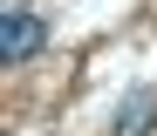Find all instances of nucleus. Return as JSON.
Segmentation results:
<instances>
[{"instance_id":"obj_2","label":"nucleus","mask_w":157,"mask_h":136,"mask_svg":"<svg viewBox=\"0 0 157 136\" xmlns=\"http://www.w3.org/2000/svg\"><path fill=\"white\" fill-rule=\"evenodd\" d=\"M150 123H157V95L150 89H130L123 109H116V136H150Z\"/></svg>"},{"instance_id":"obj_1","label":"nucleus","mask_w":157,"mask_h":136,"mask_svg":"<svg viewBox=\"0 0 157 136\" xmlns=\"http://www.w3.org/2000/svg\"><path fill=\"white\" fill-rule=\"evenodd\" d=\"M41 41H48V27H41V14H28V7L0 14V61H7V68H21V61H34V54H41Z\"/></svg>"}]
</instances>
